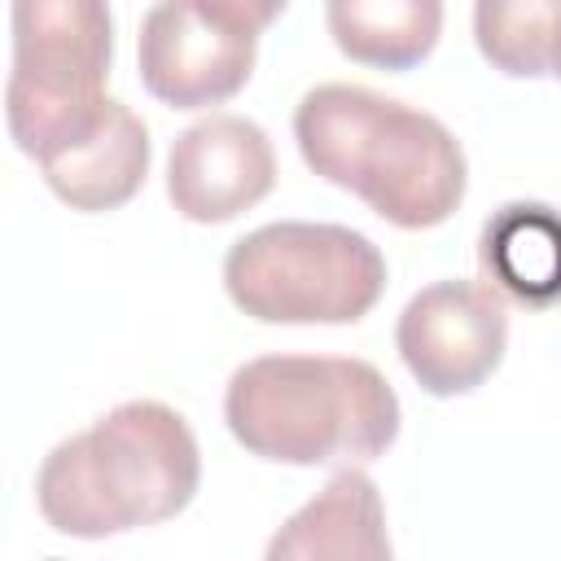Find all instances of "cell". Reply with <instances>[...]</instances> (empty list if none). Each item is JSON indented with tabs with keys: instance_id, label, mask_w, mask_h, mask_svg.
<instances>
[{
	"instance_id": "1",
	"label": "cell",
	"mask_w": 561,
	"mask_h": 561,
	"mask_svg": "<svg viewBox=\"0 0 561 561\" xmlns=\"http://www.w3.org/2000/svg\"><path fill=\"white\" fill-rule=\"evenodd\" d=\"M302 162L394 228L443 224L469 184L460 140L425 110L359 83H320L294 110Z\"/></svg>"
},
{
	"instance_id": "2",
	"label": "cell",
	"mask_w": 561,
	"mask_h": 561,
	"mask_svg": "<svg viewBox=\"0 0 561 561\" xmlns=\"http://www.w3.org/2000/svg\"><path fill=\"white\" fill-rule=\"evenodd\" d=\"M197 482L202 456L188 421L158 399H127L44 456L35 504L53 530L105 539L175 517Z\"/></svg>"
},
{
	"instance_id": "3",
	"label": "cell",
	"mask_w": 561,
	"mask_h": 561,
	"mask_svg": "<svg viewBox=\"0 0 561 561\" xmlns=\"http://www.w3.org/2000/svg\"><path fill=\"white\" fill-rule=\"evenodd\" d=\"M224 421L250 456L355 469L399 438V394L368 359L259 355L232 373Z\"/></svg>"
},
{
	"instance_id": "4",
	"label": "cell",
	"mask_w": 561,
	"mask_h": 561,
	"mask_svg": "<svg viewBox=\"0 0 561 561\" xmlns=\"http://www.w3.org/2000/svg\"><path fill=\"white\" fill-rule=\"evenodd\" d=\"M224 289L263 324H355L386 289V259L355 228L280 219L228 250Z\"/></svg>"
},
{
	"instance_id": "5",
	"label": "cell",
	"mask_w": 561,
	"mask_h": 561,
	"mask_svg": "<svg viewBox=\"0 0 561 561\" xmlns=\"http://www.w3.org/2000/svg\"><path fill=\"white\" fill-rule=\"evenodd\" d=\"M114 53L110 9L96 0L13 4V70L4 92L9 136L35 162L79 140L105 110Z\"/></svg>"
},
{
	"instance_id": "6",
	"label": "cell",
	"mask_w": 561,
	"mask_h": 561,
	"mask_svg": "<svg viewBox=\"0 0 561 561\" xmlns=\"http://www.w3.org/2000/svg\"><path fill=\"white\" fill-rule=\"evenodd\" d=\"M285 4L175 0L153 4L136 35L140 83L171 110H202L237 96L254 70L259 35Z\"/></svg>"
},
{
	"instance_id": "7",
	"label": "cell",
	"mask_w": 561,
	"mask_h": 561,
	"mask_svg": "<svg viewBox=\"0 0 561 561\" xmlns=\"http://www.w3.org/2000/svg\"><path fill=\"white\" fill-rule=\"evenodd\" d=\"M508 311L491 285L434 280L399 316L394 346L421 390L447 399L478 390L504 359Z\"/></svg>"
},
{
	"instance_id": "8",
	"label": "cell",
	"mask_w": 561,
	"mask_h": 561,
	"mask_svg": "<svg viewBox=\"0 0 561 561\" xmlns=\"http://www.w3.org/2000/svg\"><path fill=\"white\" fill-rule=\"evenodd\" d=\"M276 184L267 131L241 114H210L175 136L167 158V197L193 224H228L259 206Z\"/></svg>"
},
{
	"instance_id": "9",
	"label": "cell",
	"mask_w": 561,
	"mask_h": 561,
	"mask_svg": "<svg viewBox=\"0 0 561 561\" xmlns=\"http://www.w3.org/2000/svg\"><path fill=\"white\" fill-rule=\"evenodd\" d=\"M263 561H394L377 482L364 469H337L267 539Z\"/></svg>"
},
{
	"instance_id": "10",
	"label": "cell",
	"mask_w": 561,
	"mask_h": 561,
	"mask_svg": "<svg viewBox=\"0 0 561 561\" xmlns=\"http://www.w3.org/2000/svg\"><path fill=\"white\" fill-rule=\"evenodd\" d=\"M149 127L145 118H136L123 101H105V110L96 114V123L70 140L66 149H57L53 158H44V180L48 188L75 206V210H114L123 202H131L149 175Z\"/></svg>"
},
{
	"instance_id": "11",
	"label": "cell",
	"mask_w": 561,
	"mask_h": 561,
	"mask_svg": "<svg viewBox=\"0 0 561 561\" xmlns=\"http://www.w3.org/2000/svg\"><path fill=\"white\" fill-rule=\"evenodd\" d=\"M482 272L522 307L561 302V215L543 202H508L482 224Z\"/></svg>"
},
{
	"instance_id": "12",
	"label": "cell",
	"mask_w": 561,
	"mask_h": 561,
	"mask_svg": "<svg viewBox=\"0 0 561 561\" xmlns=\"http://www.w3.org/2000/svg\"><path fill=\"white\" fill-rule=\"evenodd\" d=\"M333 44L377 70H408L425 61L443 31L438 0H333L324 9Z\"/></svg>"
},
{
	"instance_id": "13",
	"label": "cell",
	"mask_w": 561,
	"mask_h": 561,
	"mask_svg": "<svg viewBox=\"0 0 561 561\" xmlns=\"http://www.w3.org/2000/svg\"><path fill=\"white\" fill-rule=\"evenodd\" d=\"M561 31V0H482L473 9L478 53L517 79H535L552 70V48Z\"/></svg>"
},
{
	"instance_id": "14",
	"label": "cell",
	"mask_w": 561,
	"mask_h": 561,
	"mask_svg": "<svg viewBox=\"0 0 561 561\" xmlns=\"http://www.w3.org/2000/svg\"><path fill=\"white\" fill-rule=\"evenodd\" d=\"M552 75H561V31H557V48H552Z\"/></svg>"
},
{
	"instance_id": "15",
	"label": "cell",
	"mask_w": 561,
	"mask_h": 561,
	"mask_svg": "<svg viewBox=\"0 0 561 561\" xmlns=\"http://www.w3.org/2000/svg\"><path fill=\"white\" fill-rule=\"evenodd\" d=\"M48 561H61V557H48Z\"/></svg>"
}]
</instances>
